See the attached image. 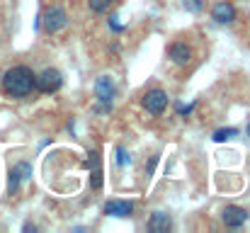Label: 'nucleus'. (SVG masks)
<instances>
[{"label":"nucleus","instance_id":"nucleus-19","mask_svg":"<svg viewBox=\"0 0 250 233\" xmlns=\"http://www.w3.org/2000/svg\"><path fill=\"white\" fill-rule=\"evenodd\" d=\"M194 107H197V102H189V105H177V114H180V117H189V114L194 112Z\"/></svg>","mask_w":250,"mask_h":233},{"label":"nucleus","instance_id":"nucleus-12","mask_svg":"<svg viewBox=\"0 0 250 233\" xmlns=\"http://www.w3.org/2000/svg\"><path fill=\"white\" fill-rule=\"evenodd\" d=\"M233 136H238V129H233V127H226V129H216L211 139H214L216 144H221V141H229V139H233Z\"/></svg>","mask_w":250,"mask_h":233},{"label":"nucleus","instance_id":"nucleus-3","mask_svg":"<svg viewBox=\"0 0 250 233\" xmlns=\"http://www.w3.org/2000/svg\"><path fill=\"white\" fill-rule=\"evenodd\" d=\"M141 107L148 112V114H153V117H161L163 112L167 109V95L166 90H161V87H151V90H146L144 95H141Z\"/></svg>","mask_w":250,"mask_h":233},{"label":"nucleus","instance_id":"nucleus-16","mask_svg":"<svg viewBox=\"0 0 250 233\" xmlns=\"http://www.w3.org/2000/svg\"><path fill=\"white\" fill-rule=\"evenodd\" d=\"M85 170H92V168H100V153L97 151H92V153H87V158H85L83 163Z\"/></svg>","mask_w":250,"mask_h":233},{"label":"nucleus","instance_id":"nucleus-11","mask_svg":"<svg viewBox=\"0 0 250 233\" xmlns=\"http://www.w3.org/2000/svg\"><path fill=\"white\" fill-rule=\"evenodd\" d=\"M20 182H22V175H20V170H17V165L10 170V175H7V194H15L17 190H20Z\"/></svg>","mask_w":250,"mask_h":233},{"label":"nucleus","instance_id":"nucleus-2","mask_svg":"<svg viewBox=\"0 0 250 233\" xmlns=\"http://www.w3.org/2000/svg\"><path fill=\"white\" fill-rule=\"evenodd\" d=\"M39 24H42V29H44L49 37H54V34L63 32V29L68 27V12H66V7H63V5H59V2L49 5V7L42 12Z\"/></svg>","mask_w":250,"mask_h":233},{"label":"nucleus","instance_id":"nucleus-20","mask_svg":"<svg viewBox=\"0 0 250 233\" xmlns=\"http://www.w3.org/2000/svg\"><path fill=\"white\" fill-rule=\"evenodd\" d=\"M156 165H158V155H151V158L146 160V177H151V175H153Z\"/></svg>","mask_w":250,"mask_h":233},{"label":"nucleus","instance_id":"nucleus-23","mask_svg":"<svg viewBox=\"0 0 250 233\" xmlns=\"http://www.w3.org/2000/svg\"><path fill=\"white\" fill-rule=\"evenodd\" d=\"M66 129H68V131H71V136H73V134H76V124H73V119H71V122H68V124H66Z\"/></svg>","mask_w":250,"mask_h":233},{"label":"nucleus","instance_id":"nucleus-1","mask_svg":"<svg viewBox=\"0 0 250 233\" xmlns=\"http://www.w3.org/2000/svg\"><path fill=\"white\" fill-rule=\"evenodd\" d=\"M34 78H37V73H34L29 66H12V68H7V71L2 73L0 87H2V92H5L7 97L22 100V97H29V95L37 90Z\"/></svg>","mask_w":250,"mask_h":233},{"label":"nucleus","instance_id":"nucleus-6","mask_svg":"<svg viewBox=\"0 0 250 233\" xmlns=\"http://www.w3.org/2000/svg\"><path fill=\"white\" fill-rule=\"evenodd\" d=\"M248 219H250V214L243 207L229 204V207L221 209V224H224L226 229H241V226H246Z\"/></svg>","mask_w":250,"mask_h":233},{"label":"nucleus","instance_id":"nucleus-10","mask_svg":"<svg viewBox=\"0 0 250 233\" xmlns=\"http://www.w3.org/2000/svg\"><path fill=\"white\" fill-rule=\"evenodd\" d=\"M172 229V216L167 214V212H153L151 216H148V221H146V231L151 233H166Z\"/></svg>","mask_w":250,"mask_h":233},{"label":"nucleus","instance_id":"nucleus-15","mask_svg":"<svg viewBox=\"0 0 250 233\" xmlns=\"http://www.w3.org/2000/svg\"><path fill=\"white\" fill-rule=\"evenodd\" d=\"M85 2H87V7H90L92 12H104L114 0H85Z\"/></svg>","mask_w":250,"mask_h":233},{"label":"nucleus","instance_id":"nucleus-18","mask_svg":"<svg viewBox=\"0 0 250 233\" xmlns=\"http://www.w3.org/2000/svg\"><path fill=\"white\" fill-rule=\"evenodd\" d=\"M182 5H185V10H189V12H199V10L204 7V0H182Z\"/></svg>","mask_w":250,"mask_h":233},{"label":"nucleus","instance_id":"nucleus-17","mask_svg":"<svg viewBox=\"0 0 250 233\" xmlns=\"http://www.w3.org/2000/svg\"><path fill=\"white\" fill-rule=\"evenodd\" d=\"M17 170H20L22 180H29V177H32V163H27V160H20V163H17Z\"/></svg>","mask_w":250,"mask_h":233},{"label":"nucleus","instance_id":"nucleus-8","mask_svg":"<svg viewBox=\"0 0 250 233\" xmlns=\"http://www.w3.org/2000/svg\"><path fill=\"white\" fill-rule=\"evenodd\" d=\"M192 46L187 44V42H172L170 46H167V59L175 64V66H187L189 61H192Z\"/></svg>","mask_w":250,"mask_h":233},{"label":"nucleus","instance_id":"nucleus-4","mask_svg":"<svg viewBox=\"0 0 250 233\" xmlns=\"http://www.w3.org/2000/svg\"><path fill=\"white\" fill-rule=\"evenodd\" d=\"M34 85H37V90H39L42 95H54V92L61 90L63 76H61V71H56V68H46V71H42L39 76L34 78Z\"/></svg>","mask_w":250,"mask_h":233},{"label":"nucleus","instance_id":"nucleus-21","mask_svg":"<svg viewBox=\"0 0 250 233\" xmlns=\"http://www.w3.org/2000/svg\"><path fill=\"white\" fill-rule=\"evenodd\" d=\"M117 20H119L117 15H112V17H109V29H112V32H124V24H119Z\"/></svg>","mask_w":250,"mask_h":233},{"label":"nucleus","instance_id":"nucleus-5","mask_svg":"<svg viewBox=\"0 0 250 233\" xmlns=\"http://www.w3.org/2000/svg\"><path fill=\"white\" fill-rule=\"evenodd\" d=\"M114 95H117V85H114L112 76H100L97 80H95V100H97L100 105L112 107Z\"/></svg>","mask_w":250,"mask_h":233},{"label":"nucleus","instance_id":"nucleus-7","mask_svg":"<svg viewBox=\"0 0 250 233\" xmlns=\"http://www.w3.org/2000/svg\"><path fill=\"white\" fill-rule=\"evenodd\" d=\"M134 209H136V204L131 199H109V202H104L102 214L114 216V219H126V216L134 214Z\"/></svg>","mask_w":250,"mask_h":233},{"label":"nucleus","instance_id":"nucleus-13","mask_svg":"<svg viewBox=\"0 0 250 233\" xmlns=\"http://www.w3.org/2000/svg\"><path fill=\"white\" fill-rule=\"evenodd\" d=\"M114 160H117V165H119V168H124V165H129V163H131V153H129V151H126V148H124V146H117V151H114Z\"/></svg>","mask_w":250,"mask_h":233},{"label":"nucleus","instance_id":"nucleus-14","mask_svg":"<svg viewBox=\"0 0 250 233\" xmlns=\"http://www.w3.org/2000/svg\"><path fill=\"white\" fill-rule=\"evenodd\" d=\"M90 187L92 190H102V168H92L90 170Z\"/></svg>","mask_w":250,"mask_h":233},{"label":"nucleus","instance_id":"nucleus-22","mask_svg":"<svg viewBox=\"0 0 250 233\" xmlns=\"http://www.w3.org/2000/svg\"><path fill=\"white\" fill-rule=\"evenodd\" d=\"M37 229H39V226H37V224H29V221H27V224L22 226V231H24V233H29V231H37Z\"/></svg>","mask_w":250,"mask_h":233},{"label":"nucleus","instance_id":"nucleus-9","mask_svg":"<svg viewBox=\"0 0 250 233\" xmlns=\"http://www.w3.org/2000/svg\"><path fill=\"white\" fill-rule=\"evenodd\" d=\"M211 20H214L216 24H231V22L236 20V7H233V2H231V0H219V2H214V7H211Z\"/></svg>","mask_w":250,"mask_h":233},{"label":"nucleus","instance_id":"nucleus-24","mask_svg":"<svg viewBox=\"0 0 250 233\" xmlns=\"http://www.w3.org/2000/svg\"><path fill=\"white\" fill-rule=\"evenodd\" d=\"M246 136H250V122H248V129H246Z\"/></svg>","mask_w":250,"mask_h":233}]
</instances>
